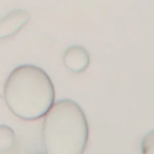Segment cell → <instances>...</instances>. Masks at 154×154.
<instances>
[{"label": "cell", "instance_id": "1", "mask_svg": "<svg viewBox=\"0 0 154 154\" xmlns=\"http://www.w3.org/2000/svg\"><path fill=\"white\" fill-rule=\"evenodd\" d=\"M8 109L25 121L43 118L54 103L55 92L49 75L40 67L24 64L16 67L4 86Z\"/></svg>", "mask_w": 154, "mask_h": 154}, {"label": "cell", "instance_id": "5", "mask_svg": "<svg viewBox=\"0 0 154 154\" xmlns=\"http://www.w3.org/2000/svg\"><path fill=\"white\" fill-rule=\"evenodd\" d=\"M16 144V134L8 125L0 124V153L10 151Z\"/></svg>", "mask_w": 154, "mask_h": 154}, {"label": "cell", "instance_id": "3", "mask_svg": "<svg viewBox=\"0 0 154 154\" xmlns=\"http://www.w3.org/2000/svg\"><path fill=\"white\" fill-rule=\"evenodd\" d=\"M30 20L27 10L17 9L9 12L0 19V40H5L17 35Z\"/></svg>", "mask_w": 154, "mask_h": 154}, {"label": "cell", "instance_id": "6", "mask_svg": "<svg viewBox=\"0 0 154 154\" xmlns=\"http://www.w3.org/2000/svg\"><path fill=\"white\" fill-rule=\"evenodd\" d=\"M140 152L142 154H154V130L149 131L143 137L140 143Z\"/></svg>", "mask_w": 154, "mask_h": 154}, {"label": "cell", "instance_id": "2", "mask_svg": "<svg viewBox=\"0 0 154 154\" xmlns=\"http://www.w3.org/2000/svg\"><path fill=\"white\" fill-rule=\"evenodd\" d=\"M42 149L46 154H82L89 140V124L81 106L63 99L44 116Z\"/></svg>", "mask_w": 154, "mask_h": 154}, {"label": "cell", "instance_id": "4", "mask_svg": "<svg viewBox=\"0 0 154 154\" xmlns=\"http://www.w3.org/2000/svg\"><path fill=\"white\" fill-rule=\"evenodd\" d=\"M63 62L67 70L74 73L84 72L90 64L89 52L81 45L68 47L63 56Z\"/></svg>", "mask_w": 154, "mask_h": 154}]
</instances>
